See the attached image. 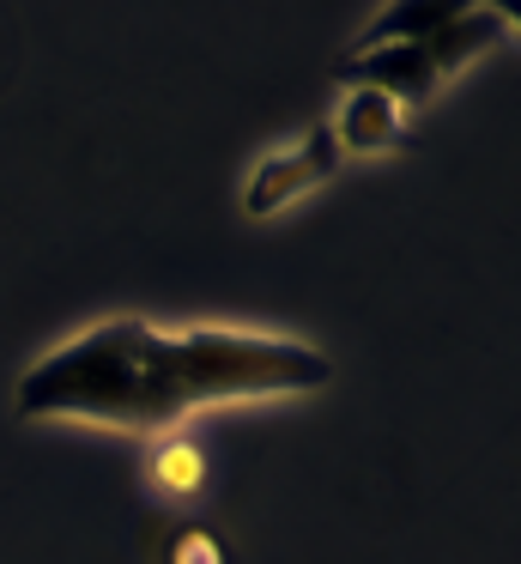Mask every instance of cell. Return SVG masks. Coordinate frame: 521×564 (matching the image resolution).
<instances>
[{
	"label": "cell",
	"mask_w": 521,
	"mask_h": 564,
	"mask_svg": "<svg viewBox=\"0 0 521 564\" xmlns=\"http://www.w3.org/2000/svg\"><path fill=\"white\" fill-rule=\"evenodd\" d=\"M334 377L315 346L237 328H152L116 316L85 328L19 377L24 419H79L116 431H164L213 401L297 394Z\"/></svg>",
	"instance_id": "obj_1"
},
{
	"label": "cell",
	"mask_w": 521,
	"mask_h": 564,
	"mask_svg": "<svg viewBox=\"0 0 521 564\" xmlns=\"http://www.w3.org/2000/svg\"><path fill=\"white\" fill-rule=\"evenodd\" d=\"M339 79H351V86H370L382 91V98L394 104H419L436 91V62L424 55V43H382V50H358L346 67H339Z\"/></svg>",
	"instance_id": "obj_2"
},
{
	"label": "cell",
	"mask_w": 521,
	"mask_h": 564,
	"mask_svg": "<svg viewBox=\"0 0 521 564\" xmlns=\"http://www.w3.org/2000/svg\"><path fill=\"white\" fill-rule=\"evenodd\" d=\"M334 164H339V140H334V128H315V134H310V152H303V164L273 159L261 176H254V188H249V213H273L285 195L310 188L315 176H327Z\"/></svg>",
	"instance_id": "obj_3"
},
{
	"label": "cell",
	"mask_w": 521,
	"mask_h": 564,
	"mask_svg": "<svg viewBox=\"0 0 521 564\" xmlns=\"http://www.w3.org/2000/svg\"><path fill=\"white\" fill-rule=\"evenodd\" d=\"M334 140H346L351 152L394 147V140H400V104L382 98V91H370V86H358L346 98V116H339V134Z\"/></svg>",
	"instance_id": "obj_4"
},
{
	"label": "cell",
	"mask_w": 521,
	"mask_h": 564,
	"mask_svg": "<svg viewBox=\"0 0 521 564\" xmlns=\"http://www.w3.org/2000/svg\"><path fill=\"white\" fill-rule=\"evenodd\" d=\"M497 37H503V19H497V13H467V7H460V13L448 19L431 43H424V55L436 62V74H448V67L473 62V55H479L485 43H497Z\"/></svg>",
	"instance_id": "obj_5"
},
{
	"label": "cell",
	"mask_w": 521,
	"mask_h": 564,
	"mask_svg": "<svg viewBox=\"0 0 521 564\" xmlns=\"http://www.w3.org/2000/svg\"><path fill=\"white\" fill-rule=\"evenodd\" d=\"M455 13H460V7H436V0H431V7H388V13L363 31L358 50H382V43H431Z\"/></svg>",
	"instance_id": "obj_6"
}]
</instances>
